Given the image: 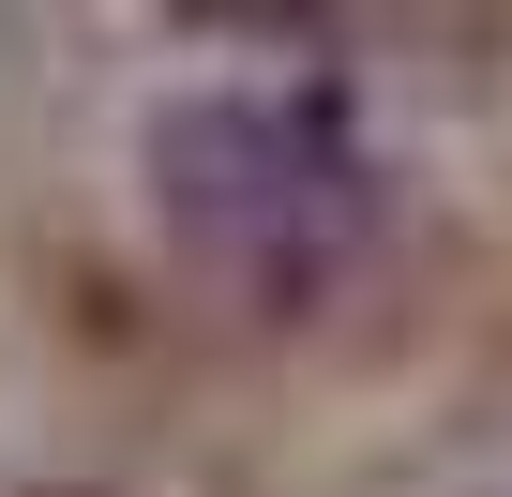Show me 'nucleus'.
<instances>
[{
  "instance_id": "1",
  "label": "nucleus",
  "mask_w": 512,
  "mask_h": 497,
  "mask_svg": "<svg viewBox=\"0 0 512 497\" xmlns=\"http://www.w3.org/2000/svg\"><path fill=\"white\" fill-rule=\"evenodd\" d=\"M151 181H166V211L196 226V257L241 272L256 302L332 287L347 241L377 226V151L347 136V91H332V76H226V91H181L166 136H151Z\"/></svg>"
}]
</instances>
